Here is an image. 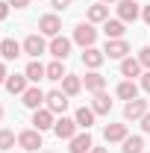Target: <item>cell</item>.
<instances>
[{
    "label": "cell",
    "mask_w": 150,
    "mask_h": 153,
    "mask_svg": "<svg viewBox=\"0 0 150 153\" xmlns=\"http://www.w3.org/2000/svg\"><path fill=\"white\" fill-rule=\"evenodd\" d=\"M53 124H56V115L50 112L47 106H41L33 112V127H36L38 133H44V130H53Z\"/></svg>",
    "instance_id": "30bf717a"
},
{
    "label": "cell",
    "mask_w": 150,
    "mask_h": 153,
    "mask_svg": "<svg viewBox=\"0 0 150 153\" xmlns=\"http://www.w3.org/2000/svg\"><path fill=\"white\" fill-rule=\"evenodd\" d=\"M44 97H47V94H44L38 85H30V88L21 94V103H24L27 109H33V112H36V109H41V106H44Z\"/></svg>",
    "instance_id": "8fae6325"
},
{
    "label": "cell",
    "mask_w": 150,
    "mask_h": 153,
    "mask_svg": "<svg viewBox=\"0 0 150 153\" xmlns=\"http://www.w3.org/2000/svg\"><path fill=\"white\" fill-rule=\"evenodd\" d=\"M65 76H68L65 74V65H62L59 59H53V62L47 65V79H50V82H62Z\"/></svg>",
    "instance_id": "4316f807"
},
{
    "label": "cell",
    "mask_w": 150,
    "mask_h": 153,
    "mask_svg": "<svg viewBox=\"0 0 150 153\" xmlns=\"http://www.w3.org/2000/svg\"><path fill=\"white\" fill-rule=\"evenodd\" d=\"M103 33H106V38H124V21L121 18H109L106 24H103Z\"/></svg>",
    "instance_id": "484cf974"
},
{
    "label": "cell",
    "mask_w": 150,
    "mask_h": 153,
    "mask_svg": "<svg viewBox=\"0 0 150 153\" xmlns=\"http://www.w3.org/2000/svg\"><path fill=\"white\" fill-rule=\"evenodd\" d=\"M100 3H106V6H109V3H118V0H100Z\"/></svg>",
    "instance_id": "f35d334b"
},
{
    "label": "cell",
    "mask_w": 150,
    "mask_h": 153,
    "mask_svg": "<svg viewBox=\"0 0 150 153\" xmlns=\"http://www.w3.org/2000/svg\"><path fill=\"white\" fill-rule=\"evenodd\" d=\"M91 109H94V115H109V112H112V100H109V94H106V91L94 94Z\"/></svg>",
    "instance_id": "cb8c5ba5"
},
{
    "label": "cell",
    "mask_w": 150,
    "mask_h": 153,
    "mask_svg": "<svg viewBox=\"0 0 150 153\" xmlns=\"http://www.w3.org/2000/svg\"><path fill=\"white\" fill-rule=\"evenodd\" d=\"M82 88L91 91V94H100V91L106 88V76L100 74V71H88V74L82 76Z\"/></svg>",
    "instance_id": "9a60e30c"
},
{
    "label": "cell",
    "mask_w": 150,
    "mask_h": 153,
    "mask_svg": "<svg viewBox=\"0 0 150 153\" xmlns=\"http://www.w3.org/2000/svg\"><path fill=\"white\" fill-rule=\"evenodd\" d=\"M138 88H141V85H135V79H124L115 94L121 97V100H135V97H138Z\"/></svg>",
    "instance_id": "d4e9b609"
},
{
    "label": "cell",
    "mask_w": 150,
    "mask_h": 153,
    "mask_svg": "<svg viewBox=\"0 0 150 153\" xmlns=\"http://www.w3.org/2000/svg\"><path fill=\"white\" fill-rule=\"evenodd\" d=\"M0 121H3V106H0Z\"/></svg>",
    "instance_id": "ab89813d"
},
{
    "label": "cell",
    "mask_w": 150,
    "mask_h": 153,
    "mask_svg": "<svg viewBox=\"0 0 150 153\" xmlns=\"http://www.w3.org/2000/svg\"><path fill=\"white\" fill-rule=\"evenodd\" d=\"M121 76H127V79H135V76H141V62L138 59H121Z\"/></svg>",
    "instance_id": "7402d4cb"
},
{
    "label": "cell",
    "mask_w": 150,
    "mask_h": 153,
    "mask_svg": "<svg viewBox=\"0 0 150 153\" xmlns=\"http://www.w3.org/2000/svg\"><path fill=\"white\" fill-rule=\"evenodd\" d=\"M27 88H30L27 74H9V79H6V91L9 94H24Z\"/></svg>",
    "instance_id": "d6986e66"
},
{
    "label": "cell",
    "mask_w": 150,
    "mask_h": 153,
    "mask_svg": "<svg viewBox=\"0 0 150 153\" xmlns=\"http://www.w3.org/2000/svg\"><path fill=\"white\" fill-rule=\"evenodd\" d=\"M141 21L150 27V6H144V9H141Z\"/></svg>",
    "instance_id": "8d00e7d4"
},
{
    "label": "cell",
    "mask_w": 150,
    "mask_h": 153,
    "mask_svg": "<svg viewBox=\"0 0 150 153\" xmlns=\"http://www.w3.org/2000/svg\"><path fill=\"white\" fill-rule=\"evenodd\" d=\"M15 141H18V138H15V133H12V130H0V150H12V147H15Z\"/></svg>",
    "instance_id": "f1b7e54d"
},
{
    "label": "cell",
    "mask_w": 150,
    "mask_h": 153,
    "mask_svg": "<svg viewBox=\"0 0 150 153\" xmlns=\"http://www.w3.org/2000/svg\"><path fill=\"white\" fill-rule=\"evenodd\" d=\"M91 147H94V138L88 135V130L85 133H76L71 141H68V150L71 153H91Z\"/></svg>",
    "instance_id": "5bb4252c"
},
{
    "label": "cell",
    "mask_w": 150,
    "mask_h": 153,
    "mask_svg": "<svg viewBox=\"0 0 150 153\" xmlns=\"http://www.w3.org/2000/svg\"><path fill=\"white\" fill-rule=\"evenodd\" d=\"M6 79H9V71H6V62H0V85H6Z\"/></svg>",
    "instance_id": "e575fe53"
},
{
    "label": "cell",
    "mask_w": 150,
    "mask_h": 153,
    "mask_svg": "<svg viewBox=\"0 0 150 153\" xmlns=\"http://www.w3.org/2000/svg\"><path fill=\"white\" fill-rule=\"evenodd\" d=\"M115 9H118V18L124 21V24L141 18V6H138V0H118Z\"/></svg>",
    "instance_id": "3957f363"
},
{
    "label": "cell",
    "mask_w": 150,
    "mask_h": 153,
    "mask_svg": "<svg viewBox=\"0 0 150 153\" xmlns=\"http://www.w3.org/2000/svg\"><path fill=\"white\" fill-rule=\"evenodd\" d=\"M76 130H79V127H76V121H74V118H65V115L56 118V124H53L56 138H65V141H71V138L76 135Z\"/></svg>",
    "instance_id": "ba28073f"
},
{
    "label": "cell",
    "mask_w": 150,
    "mask_h": 153,
    "mask_svg": "<svg viewBox=\"0 0 150 153\" xmlns=\"http://www.w3.org/2000/svg\"><path fill=\"white\" fill-rule=\"evenodd\" d=\"M9 9H12V6H9L6 0H0V21H6V18H9Z\"/></svg>",
    "instance_id": "d6a6232c"
},
{
    "label": "cell",
    "mask_w": 150,
    "mask_h": 153,
    "mask_svg": "<svg viewBox=\"0 0 150 153\" xmlns=\"http://www.w3.org/2000/svg\"><path fill=\"white\" fill-rule=\"evenodd\" d=\"M38 33L47 36V38L62 36V21H59V15H41L38 18Z\"/></svg>",
    "instance_id": "52a82bcc"
},
{
    "label": "cell",
    "mask_w": 150,
    "mask_h": 153,
    "mask_svg": "<svg viewBox=\"0 0 150 153\" xmlns=\"http://www.w3.org/2000/svg\"><path fill=\"white\" fill-rule=\"evenodd\" d=\"M41 153H50V150H41Z\"/></svg>",
    "instance_id": "60d3db41"
},
{
    "label": "cell",
    "mask_w": 150,
    "mask_h": 153,
    "mask_svg": "<svg viewBox=\"0 0 150 153\" xmlns=\"http://www.w3.org/2000/svg\"><path fill=\"white\" fill-rule=\"evenodd\" d=\"M24 53L33 56V59H38L41 53H47V41H44V36H41V33L27 36V38H24Z\"/></svg>",
    "instance_id": "8992f818"
},
{
    "label": "cell",
    "mask_w": 150,
    "mask_h": 153,
    "mask_svg": "<svg viewBox=\"0 0 150 153\" xmlns=\"http://www.w3.org/2000/svg\"><path fill=\"white\" fill-rule=\"evenodd\" d=\"M71 47H74V41L65 38V36H56V38L47 41V53H50L53 59H59V62H65V59L71 56Z\"/></svg>",
    "instance_id": "7a4b0ae2"
},
{
    "label": "cell",
    "mask_w": 150,
    "mask_h": 153,
    "mask_svg": "<svg viewBox=\"0 0 150 153\" xmlns=\"http://www.w3.org/2000/svg\"><path fill=\"white\" fill-rule=\"evenodd\" d=\"M138 85H141V91H147V94H150V71L141 74V82H138Z\"/></svg>",
    "instance_id": "1f68e13d"
},
{
    "label": "cell",
    "mask_w": 150,
    "mask_h": 153,
    "mask_svg": "<svg viewBox=\"0 0 150 153\" xmlns=\"http://www.w3.org/2000/svg\"><path fill=\"white\" fill-rule=\"evenodd\" d=\"M103 62H106V53H103V50H97V47H85V50H82V65H85L88 71H97Z\"/></svg>",
    "instance_id": "2e32d148"
},
{
    "label": "cell",
    "mask_w": 150,
    "mask_h": 153,
    "mask_svg": "<svg viewBox=\"0 0 150 153\" xmlns=\"http://www.w3.org/2000/svg\"><path fill=\"white\" fill-rule=\"evenodd\" d=\"M103 53H106V59H127V53H130V44H127V38H106V47H103Z\"/></svg>",
    "instance_id": "5b68a950"
},
{
    "label": "cell",
    "mask_w": 150,
    "mask_h": 153,
    "mask_svg": "<svg viewBox=\"0 0 150 153\" xmlns=\"http://www.w3.org/2000/svg\"><path fill=\"white\" fill-rule=\"evenodd\" d=\"M21 53H24V44H18L15 38H0V56H3V62H15Z\"/></svg>",
    "instance_id": "4fadbf2b"
},
{
    "label": "cell",
    "mask_w": 150,
    "mask_h": 153,
    "mask_svg": "<svg viewBox=\"0 0 150 153\" xmlns=\"http://www.w3.org/2000/svg\"><path fill=\"white\" fill-rule=\"evenodd\" d=\"M127 124H106V130H103V138L109 141V144H115V141H121L124 144V138H127Z\"/></svg>",
    "instance_id": "44dd1931"
},
{
    "label": "cell",
    "mask_w": 150,
    "mask_h": 153,
    "mask_svg": "<svg viewBox=\"0 0 150 153\" xmlns=\"http://www.w3.org/2000/svg\"><path fill=\"white\" fill-rule=\"evenodd\" d=\"M18 144H21V150L38 153V147H41V133H38L36 127H30V130H21V133H18Z\"/></svg>",
    "instance_id": "277c9868"
},
{
    "label": "cell",
    "mask_w": 150,
    "mask_h": 153,
    "mask_svg": "<svg viewBox=\"0 0 150 153\" xmlns=\"http://www.w3.org/2000/svg\"><path fill=\"white\" fill-rule=\"evenodd\" d=\"M135 59L141 62V68H147V71H150V44H147V47H141V50H138V56H135Z\"/></svg>",
    "instance_id": "f546056e"
},
{
    "label": "cell",
    "mask_w": 150,
    "mask_h": 153,
    "mask_svg": "<svg viewBox=\"0 0 150 153\" xmlns=\"http://www.w3.org/2000/svg\"><path fill=\"white\" fill-rule=\"evenodd\" d=\"M44 106L50 109L53 115H65V109H68V94L65 91H47V97H44Z\"/></svg>",
    "instance_id": "9c48e42d"
},
{
    "label": "cell",
    "mask_w": 150,
    "mask_h": 153,
    "mask_svg": "<svg viewBox=\"0 0 150 153\" xmlns=\"http://www.w3.org/2000/svg\"><path fill=\"white\" fill-rule=\"evenodd\" d=\"M62 91L68 97H76L79 91H82V76H76V74H68L65 79H62Z\"/></svg>",
    "instance_id": "603a6c76"
},
{
    "label": "cell",
    "mask_w": 150,
    "mask_h": 153,
    "mask_svg": "<svg viewBox=\"0 0 150 153\" xmlns=\"http://www.w3.org/2000/svg\"><path fill=\"white\" fill-rule=\"evenodd\" d=\"M144 115H147V100H141V97L127 100V106H124V118L127 121H141Z\"/></svg>",
    "instance_id": "7c38bea8"
},
{
    "label": "cell",
    "mask_w": 150,
    "mask_h": 153,
    "mask_svg": "<svg viewBox=\"0 0 150 153\" xmlns=\"http://www.w3.org/2000/svg\"><path fill=\"white\" fill-rule=\"evenodd\" d=\"M91 153H109L106 147H91Z\"/></svg>",
    "instance_id": "74e56055"
},
{
    "label": "cell",
    "mask_w": 150,
    "mask_h": 153,
    "mask_svg": "<svg viewBox=\"0 0 150 153\" xmlns=\"http://www.w3.org/2000/svg\"><path fill=\"white\" fill-rule=\"evenodd\" d=\"M6 3H9V6H15V9H27L33 0H6Z\"/></svg>",
    "instance_id": "836d02e7"
},
{
    "label": "cell",
    "mask_w": 150,
    "mask_h": 153,
    "mask_svg": "<svg viewBox=\"0 0 150 153\" xmlns=\"http://www.w3.org/2000/svg\"><path fill=\"white\" fill-rule=\"evenodd\" d=\"M141 130H144V133H150V112L141 118Z\"/></svg>",
    "instance_id": "d590c367"
},
{
    "label": "cell",
    "mask_w": 150,
    "mask_h": 153,
    "mask_svg": "<svg viewBox=\"0 0 150 153\" xmlns=\"http://www.w3.org/2000/svg\"><path fill=\"white\" fill-rule=\"evenodd\" d=\"M124 153H144V138L141 135H127L124 138Z\"/></svg>",
    "instance_id": "83f0119b"
},
{
    "label": "cell",
    "mask_w": 150,
    "mask_h": 153,
    "mask_svg": "<svg viewBox=\"0 0 150 153\" xmlns=\"http://www.w3.org/2000/svg\"><path fill=\"white\" fill-rule=\"evenodd\" d=\"M94 118H97V115H94L91 106H79V109L74 112V121H76L79 130H91V127H94Z\"/></svg>",
    "instance_id": "ffe728a7"
},
{
    "label": "cell",
    "mask_w": 150,
    "mask_h": 153,
    "mask_svg": "<svg viewBox=\"0 0 150 153\" xmlns=\"http://www.w3.org/2000/svg\"><path fill=\"white\" fill-rule=\"evenodd\" d=\"M71 3H74V0H50V6H53L56 12H65V9H68Z\"/></svg>",
    "instance_id": "4dcf8cb0"
},
{
    "label": "cell",
    "mask_w": 150,
    "mask_h": 153,
    "mask_svg": "<svg viewBox=\"0 0 150 153\" xmlns=\"http://www.w3.org/2000/svg\"><path fill=\"white\" fill-rule=\"evenodd\" d=\"M71 41L79 44L82 50H85V47H94V41H97V30H94V24H88V21L76 24V27H74V38H71Z\"/></svg>",
    "instance_id": "6da1fadb"
},
{
    "label": "cell",
    "mask_w": 150,
    "mask_h": 153,
    "mask_svg": "<svg viewBox=\"0 0 150 153\" xmlns=\"http://www.w3.org/2000/svg\"><path fill=\"white\" fill-rule=\"evenodd\" d=\"M24 74H27V79H30L33 85H38L41 79H47V65H41L38 59H33V62L24 68Z\"/></svg>",
    "instance_id": "e0dca14e"
},
{
    "label": "cell",
    "mask_w": 150,
    "mask_h": 153,
    "mask_svg": "<svg viewBox=\"0 0 150 153\" xmlns=\"http://www.w3.org/2000/svg\"><path fill=\"white\" fill-rule=\"evenodd\" d=\"M85 18H88V24H106V21H109V6L97 0L94 6H88V12H85Z\"/></svg>",
    "instance_id": "ac0fdd59"
}]
</instances>
